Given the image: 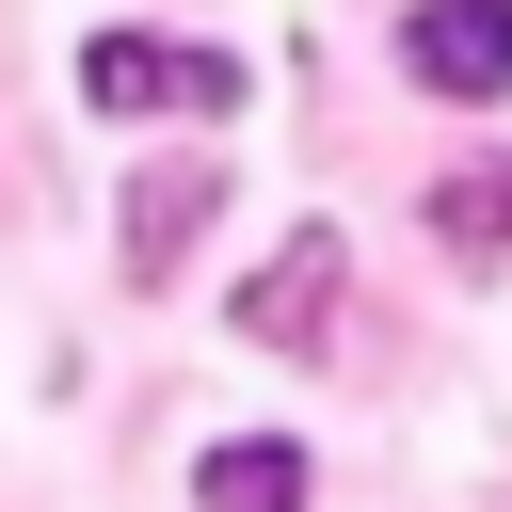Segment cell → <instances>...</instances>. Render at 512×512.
Masks as SVG:
<instances>
[{
  "label": "cell",
  "mask_w": 512,
  "mask_h": 512,
  "mask_svg": "<svg viewBox=\"0 0 512 512\" xmlns=\"http://www.w3.org/2000/svg\"><path fill=\"white\" fill-rule=\"evenodd\" d=\"M80 96L96 112H240V64L224 48H160V32H96L80 48Z\"/></svg>",
  "instance_id": "1"
},
{
  "label": "cell",
  "mask_w": 512,
  "mask_h": 512,
  "mask_svg": "<svg viewBox=\"0 0 512 512\" xmlns=\"http://www.w3.org/2000/svg\"><path fill=\"white\" fill-rule=\"evenodd\" d=\"M336 272H352V256H336V224L272 240V272L240 288V336H256V352H320V336H336Z\"/></svg>",
  "instance_id": "2"
},
{
  "label": "cell",
  "mask_w": 512,
  "mask_h": 512,
  "mask_svg": "<svg viewBox=\"0 0 512 512\" xmlns=\"http://www.w3.org/2000/svg\"><path fill=\"white\" fill-rule=\"evenodd\" d=\"M400 64H416L432 96H512V0H416Z\"/></svg>",
  "instance_id": "3"
},
{
  "label": "cell",
  "mask_w": 512,
  "mask_h": 512,
  "mask_svg": "<svg viewBox=\"0 0 512 512\" xmlns=\"http://www.w3.org/2000/svg\"><path fill=\"white\" fill-rule=\"evenodd\" d=\"M208 208H224V160H144V192H128V272L176 288V256L208 240Z\"/></svg>",
  "instance_id": "4"
},
{
  "label": "cell",
  "mask_w": 512,
  "mask_h": 512,
  "mask_svg": "<svg viewBox=\"0 0 512 512\" xmlns=\"http://www.w3.org/2000/svg\"><path fill=\"white\" fill-rule=\"evenodd\" d=\"M192 512H304V448L288 432H224L192 464Z\"/></svg>",
  "instance_id": "5"
},
{
  "label": "cell",
  "mask_w": 512,
  "mask_h": 512,
  "mask_svg": "<svg viewBox=\"0 0 512 512\" xmlns=\"http://www.w3.org/2000/svg\"><path fill=\"white\" fill-rule=\"evenodd\" d=\"M432 256H448V272H496V256H512V144H496L480 176H432Z\"/></svg>",
  "instance_id": "6"
}]
</instances>
